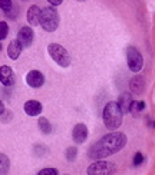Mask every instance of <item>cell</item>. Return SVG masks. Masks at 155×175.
Wrapping results in <instances>:
<instances>
[{
    "label": "cell",
    "instance_id": "484cf974",
    "mask_svg": "<svg viewBox=\"0 0 155 175\" xmlns=\"http://www.w3.org/2000/svg\"><path fill=\"white\" fill-rule=\"evenodd\" d=\"M78 2H85V0H78Z\"/></svg>",
    "mask_w": 155,
    "mask_h": 175
},
{
    "label": "cell",
    "instance_id": "603a6c76",
    "mask_svg": "<svg viewBox=\"0 0 155 175\" xmlns=\"http://www.w3.org/2000/svg\"><path fill=\"white\" fill-rule=\"evenodd\" d=\"M142 161H144V157H142L141 154H137V155H135V158H134V164L135 165H139Z\"/></svg>",
    "mask_w": 155,
    "mask_h": 175
},
{
    "label": "cell",
    "instance_id": "7c38bea8",
    "mask_svg": "<svg viewBox=\"0 0 155 175\" xmlns=\"http://www.w3.org/2000/svg\"><path fill=\"white\" fill-rule=\"evenodd\" d=\"M25 112L29 116H38L42 112V104L38 100H28L25 104Z\"/></svg>",
    "mask_w": 155,
    "mask_h": 175
},
{
    "label": "cell",
    "instance_id": "4fadbf2b",
    "mask_svg": "<svg viewBox=\"0 0 155 175\" xmlns=\"http://www.w3.org/2000/svg\"><path fill=\"white\" fill-rule=\"evenodd\" d=\"M22 45L19 43V40H12L10 45H9V47H7V55H9V57L10 59H13V61H16L19 56H20V52H22Z\"/></svg>",
    "mask_w": 155,
    "mask_h": 175
},
{
    "label": "cell",
    "instance_id": "4316f807",
    "mask_svg": "<svg viewBox=\"0 0 155 175\" xmlns=\"http://www.w3.org/2000/svg\"><path fill=\"white\" fill-rule=\"evenodd\" d=\"M0 50H2V45H0Z\"/></svg>",
    "mask_w": 155,
    "mask_h": 175
},
{
    "label": "cell",
    "instance_id": "2e32d148",
    "mask_svg": "<svg viewBox=\"0 0 155 175\" xmlns=\"http://www.w3.org/2000/svg\"><path fill=\"white\" fill-rule=\"evenodd\" d=\"M9 171V158L0 154V175H6Z\"/></svg>",
    "mask_w": 155,
    "mask_h": 175
},
{
    "label": "cell",
    "instance_id": "7402d4cb",
    "mask_svg": "<svg viewBox=\"0 0 155 175\" xmlns=\"http://www.w3.org/2000/svg\"><path fill=\"white\" fill-rule=\"evenodd\" d=\"M38 175H58V171L55 168H45L39 172Z\"/></svg>",
    "mask_w": 155,
    "mask_h": 175
},
{
    "label": "cell",
    "instance_id": "d4e9b609",
    "mask_svg": "<svg viewBox=\"0 0 155 175\" xmlns=\"http://www.w3.org/2000/svg\"><path fill=\"white\" fill-rule=\"evenodd\" d=\"M3 112H4V105L2 104V100H0V115L3 114Z\"/></svg>",
    "mask_w": 155,
    "mask_h": 175
},
{
    "label": "cell",
    "instance_id": "5b68a950",
    "mask_svg": "<svg viewBox=\"0 0 155 175\" xmlns=\"http://www.w3.org/2000/svg\"><path fill=\"white\" fill-rule=\"evenodd\" d=\"M116 171L115 164L108 161H98L88 168V175H111Z\"/></svg>",
    "mask_w": 155,
    "mask_h": 175
},
{
    "label": "cell",
    "instance_id": "7a4b0ae2",
    "mask_svg": "<svg viewBox=\"0 0 155 175\" xmlns=\"http://www.w3.org/2000/svg\"><path fill=\"white\" fill-rule=\"evenodd\" d=\"M122 116L123 114L116 102L106 104L105 109H103V122H105V126L109 131H115L116 128H119L121 124H122Z\"/></svg>",
    "mask_w": 155,
    "mask_h": 175
},
{
    "label": "cell",
    "instance_id": "30bf717a",
    "mask_svg": "<svg viewBox=\"0 0 155 175\" xmlns=\"http://www.w3.org/2000/svg\"><path fill=\"white\" fill-rule=\"evenodd\" d=\"M40 14H42V10L39 9V6H36V4L30 6L28 10V22L32 26L40 25Z\"/></svg>",
    "mask_w": 155,
    "mask_h": 175
},
{
    "label": "cell",
    "instance_id": "6da1fadb",
    "mask_svg": "<svg viewBox=\"0 0 155 175\" xmlns=\"http://www.w3.org/2000/svg\"><path fill=\"white\" fill-rule=\"evenodd\" d=\"M127 143V136L121 132H111L105 135L102 139L95 142L89 149V157L92 159H102L109 155L116 154Z\"/></svg>",
    "mask_w": 155,
    "mask_h": 175
},
{
    "label": "cell",
    "instance_id": "44dd1931",
    "mask_svg": "<svg viewBox=\"0 0 155 175\" xmlns=\"http://www.w3.org/2000/svg\"><path fill=\"white\" fill-rule=\"evenodd\" d=\"M76 155H78L76 148H69V149L66 151V158H68V161H73L75 158H76Z\"/></svg>",
    "mask_w": 155,
    "mask_h": 175
},
{
    "label": "cell",
    "instance_id": "e0dca14e",
    "mask_svg": "<svg viewBox=\"0 0 155 175\" xmlns=\"http://www.w3.org/2000/svg\"><path fill=\"white\" fill-rule=\"evenodd\" d=\"M39 126H40V131H42L43 134H50V131H52V126H50L49 121L46 118L39 119Z\"/></svg>",
    "mask_w": 155,
    "mask_h": 175
},
{
    "label": "cell",
    "instance_id": "cb8c5ba5",
    "mask_svg": "<svg viewBox=\"0 0 155 175\" xmlns=\"http://www.w3.org/2000/svg\"><path fill=\"white\" fill-rule=\"evenodd\" d=\"M48 2H49V3L52 4V6H59V4L62 3L63 0H48Z\"/></svg>",
    "mask_w": 155,
    "mask_h": 175
},
{
    "label": "cell",
    "instance_id": "3957f363",
    "mask_svg": "<svg viewBox=\"0 0 155 175\" xmlns=\"http://www.w3.org/2000/svg\"><path fill=\"white\" fill-rule=\"evenodd\" d=\"M40 25L46 32H53L59 26V14L53 7H46L40 14Z\"/></svg>",
    "mask_w": 155,
    "mask_h": 175
},
{
    "label": "cell",
    "instance_id": "52a82bcc",
    "mask_svg": "<svg viewBox=\"0 0 155 175\" xmlns=\"http://www.w3.org/2000/svg\"><path fill=\"white\" fill-rule=\"evenodd\" d=\"M19 43L22 45V47H29L33 42V30L29 26H25V27L20 29L19 32V37H18Z\"/></svg>",
    "mask_w": 155,
    "mask_h": 175
},
{
    "label": "cell",
    "instance_id": "8fae6325",
    "mask_svg": "<svg viewBox=\"0 0 155 175\" xmlns=\"http://www.w3.org/2000/svg\"><path fill=\"white\" fill-rule=\"evenodd\" d=\"M88 138V128L83 124H78L73 128V141L78 143L85 142V139Z\"/></svg>",
    "mask_w": 155,
    "mask_h": 175
},
{
    "label": "cell",
    "instance_id": "9a60e30c",
    "mask_svg": "<svg viewBox=\"0 0 155 175\" xmlns=\"http://www.w3.org/2000/svg\"><path fill=\"white\" fill-rule=\"evenodd\" d=\"M129 88L134 93H142V90H144V80H142L141 76H137V78H132L131 79V83H129Z\"/></svg>",
    "mask_w": 155,
    "mask_h": 175
},
{
    "label": "cell",
    "instance_id": "ba28073f",
    "mask_svg": "<svg viewBox=\"0 0 155 175\" xmlns=\"http://www.w3.org/2000/svg\"><path fill=\"white\" fill-rule=\"evenodd\" d=\"M26 82L32 88H40L43 85V82H45V78H43V75L40 72L32 70V72H29L28 76H26Z\"/></svg>",
    "mask_w": 155,
    "mask_h": 175
},
{
    "label": "cell",
    "instance_id": "9c48e42d",
    "mask_svg": "<svg viewBox=\"0 0 155 175\" xmlns=\"http://www.w3.org/2000/svg\"><path fill=\"white\" fill-rule=\"evenodd\" d=\"M0 82L4 86H12L14 83V73L12 68L9 66H2L0 68Z\"/></svg>",
    "mask_w": 155,
    "mask_h": 175
},
{
    "label": "cell",
    "instance_id": "ffe728a7",
    "mask_svg": "<svg viewBox=\"0 0 155 175\" xmlns=\"http://www.w3.org/2000/svg\"><path fill=\"white\" fill-rule=\"evenodd\" d=\"M144 108H145L144 102H132V104H131V111L129 112H135V114H137V112L142 111Z\"/></svg>",
    "mask_w": 155,
    "mask_h": 175
},
{
    "label": "cell",
    "instance_id": "8992f818",
    "mask_svg": "<svg viewBox=\"0 0 155 175\" xmlns=\"http://www.w3.org/2000/svg\"><path fill=\"white\" fill-rule=\"evenodd\" d=\"M127 59H128V66L132 72H139L144 65V59H142L141 53L135 49L134 46H129L127 49Z\"/></svg>",
    "mask_w": 155,
    "mask_h": 175
},
{
    "label": "cell",
    "instance_id": "d6986e66",
    "mask_svg": "<svg viewBox=\"0 0 155 175\" xmlns=\"http://www.w3.org/2000/svg\"><path fill=\"white\" fill-rule=\"evenodd\" d=\"M12 7H13V4H12V0H0V9L4 12H9L12 10Z\"/></svg>",
    "mask_w": 155,
    "mask_h": 175
},
{
    "label": "cell",
    "instance_id": "5bb4252c",
    "mask_svg": "<svg viewBox=\"0 0 155 175\" xmlns=\"http://www.w3.org/2000/svg\"><path fill=\"white\" fill-rule=\"evenodd\" d=\"M132 102H134V100H132L131 93H122V95H121L118 105H119L122 114H128V112L131 111V104H132Z\"/></svg>",
    "mask_w": 155,
    "mask_h": 175
},
{
    "label": "cell",
    "instance_id": "ac0fdd59",
    "mask_svg": "<svg viewBox=\"0 0 155 175\" xmlns=\"http://www.w3.org/2000/svg\"><path fill=\"white\" fill-rule=\"evenodd\" d=\"M7 33H9V26H7V23H4V22H0V40L6 39Z\"/></svg>",
    "mask_w": 155,
    "mask_h": 175
},
{
    "label": "cell",
    "instance_id": "277c9868",
    "mask_svg": "<svg viewBox=\"0 0 155 175\" xmlns=\"http://www.w3.org/2000/svg\"><path fill=\"white\" fill-rule=\"evenodd\" d=\"M48 50H49V55L52 56V59L56 62L59 66L68 68V66L71 65V56H69V53H68V50L65 49V47H62L60 45L52 43V45H49Z\"/></svg>",
    "mask_w": 155,
    "mask_h": 175
}]
</instances>
